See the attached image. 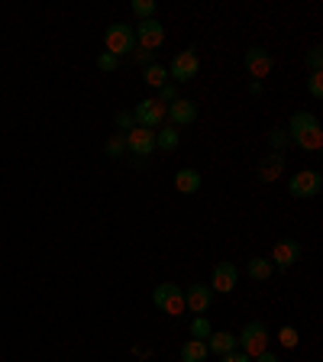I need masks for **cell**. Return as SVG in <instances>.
I'll use <instances>...</instances> for the list:
<instances>
[{
	"instance_id": "4fadbf2b",
	"label": "cell",
	"mask_w": 323,
	"mask_h": 362,
	"mask_svg": "<svg viewBox=\"0 0 323 362\" xmlns=\"http://www.w3.org/2000/svg\"><path fill=\"white\" fill-rule=\"evenodd\" d=\"M165 117L172 120V127H191L197 120V104L188 98H178L165 107Z\"/></svg>"
},
{
	"instance_id": "277c9868",
	"label": "cell",
	"mask_w": 323,
	"mask_h": 362,
	"mask_svg": "<svg viewBox=\"0 0 323 362\" xmlns=\"http://www.w3.org/2000/svg\"><path fill=\"white\" fill-rule=\"evenodd\" d=\"M104 45H107V52L113 55V59H123V55L133 52V45H136V33L129 23H110L104 33Z\"/></svg>"
},
{
	"instance_id": "3957f363",
	"label": "cell",
	"mask_w": 323,
	"mask_h": 362,
	"mask_svg": "<svg viewBox=\"0 0 323 362\" xmlns=\"http://www.w3.org/2000/svg\"><path fill=\"white\" fill-rule=\"evenodd\" d=\"M197 75H201V55H197L194 45H188V49H181L172 59V65H168V81L188 84V81H194Z\"/></svg>"
},
{
	"instance_id": "836d02e7",
	"label": "cell",
	"mask_w": 323,
	"mask_h": 362,
	"mask_svg": "<svg viewBox=\"0 0 323 362\" xmlns=\"http://www.w3.org/2000/svg\"><path fill=\"white\" fill-rule=\"evenodd\" d=\"M249 94H262V81H249Z\"/></svg>"
},
{
	"instance_id": "5b68a950",
	"label": "cell",
	"mask_w": 323,
	"mask_h": 362,
	"mask_svg": "<svg viewBox=\"0 0 323 362\" xmlns=\"http://www.w3.org/2000/svg\"><path fill=\"white\" fill-rule=\"evenodd\" d=\"M323 191V175L317 168H304V172H294L288 178V194L298 197V201H307V197H317Z\"/></svg>"
},
{
	"instance_id": "2e32d148",
	"label": "cell",
	"mask_w": 323,
	"mask_h": 362,
	"mask_svg": "<svg viewBox=\"0 0 323 362\" xmlns=\"http://www.w3.org/2000/svg\"><path fill=\"white\" fill-rule=\"evenodd\" d=\"M204 343H207V349H211L213 356H226V353H233L236 349V333L220 330V333H211Z\"/></svg>"
},
{
	"instance_id": "9c48e42d",
	"label": "cell",
	"mask_w": 323,
	"mask_h": 362,
	"mask_svg": "<svg viewBox=\"0 0 323 362\" xmlns=\"http://www.w3.org/2000/svg\"><path fill=\"white\" fill-rule=\"evenodd\" d=\"M133 33H136V42L143 45L146 52H155L158 45L165 42V26H162L155 16H152V20H139L133 26Z\"/></svg>"
},
{
	"instance_id": "8fae6325",
	"label": "cell",
	"mask_w": 323,
	"mask_h": 362,
	"mask_svg": "<svg viewBox=\"0 0 323 362\" xmlns=\"http://www.w3.org/2000/svg\"><path fill=\"white\" fill-rule=\"evenodd\" d=\"M236 285H240V269H236L233 262H217L211 272V291L213 294H230L236 291Z\"/></svg>"
},
{
	"instance_id": "cb8c5ba5",
	"label": "cell",
	"mask_w": 323,
	"mask_h": 362,
	"mask_svg": "<svg viewBox=\"0 0 323 362\" xmlns=\"http://www.w3.org/2000/svg\"><path fill=\"white\" fill-rule=\"evenodd\" d=\"M269 146H271L275 152L285 149V146H288V133H285V127H275V129H271V133H269Z\"/></svg>"
},
{
	"instance_id": "d6986e66",
	"label": "cell",
	"mask_w": 323,
	"mask_h": 362,
	"mask_svg": "<svg viewBox=\"0 0 323 362\" xmlns=\"http://www.w3.org/2000/svg\"><path fill=\"white\" fill-rule=\"evenodd\" d=\"M207 356H211V349L204 339H188L181 346V362H207Z\"/></svg>"
},
{
	"instance_id": "4316f807",
	"label": "cell",
	"mask_w": 323,
	"mask_h": 362,
	"mask_svg": "<svg viewBox=\"0 0 323 362\" xmlns=\"http://www.w3.org/2000/svg\"><path fill=\"white\" fill-rule=\"evenodd\" d=\"M307 68H310V75H317V71L323 68V49L320 45H314V49L307 52Z\"/></svg>"
},
{
	"instance_id": "603a6c76",
	"label": "cell",
	"mask_w": 323,
	"mask_h": 362,
	"mask_svg": "<svg viewBox=\"0 0 323 362\" xmlns=\"http://www.w3.org/2000/svg\"><path fill=\"white\" fill-rule=\"evenodd\" d=\"M133 13L139 20H152L155 16V0H133Z\"/></svg>"
},
{
	"instance_id": "ffe728a7",
	"label": "cell",
	"mask_w": 323,
	"mask_h": 362,
	"mask_svg": "<svg viewBox=\"0 0 323 362\" xmlns=\"http://www.w3.org/2000/svg\"><path fill=\"white\" fill-rule=\"evenodd\" d=\"M143 81L146 88H162V84H168V68L165 65H158V62H152V65L143 68Z\"/></svg>"
},
{
	"instance_id": "8992f818",
	"label": "cell",
	"mask_w": 323,
	"mask_h": 362,
	"mask_svg": "<svg viewBox=\"0 0 323 362\" xmlns=\"http://www.w3.org/2000/svg\"><path fill=\"white\" fill-rule=\"evenodd\" d=\"M152 304H155L162 314H184V291H181L178 285H172V281H165V285H158L155 291H152Z\"/></svg>"
},
{
	"instance_id": "6da1fadb",
	"label": "cell",
	"mask_w": 323,
	"mask_h": 362,
	"mask_svg": "<svg viewBox=\"0 0 323 362\" xmlns=\"http://www.w3.org/2000/svg\"><path fill=\"white\" fill-rule=\"evenodd\" d=\"M285 133H288V143H294L298 149H304V152H320L323 149V127H320V120H317L310 110L291 113Z\"/></svg>"
},
{
	"instance_id": "e0dca14e",
	"label": "cell",
	"mask_w": 323,
	"mask_h": 362,
	"mask_svg": "<svg viewBox=\"0 0 323 362\" xmlns=\"http://www.w3.org/2000/svg\"><path fill=\"white\" fill-rule=\"evenodd\" d=\"M285 172V158H281V152H271L265 162H259V181H278V175Z\"/></svg>"
},
{
	"instance_id": "d4e9b609",
	"label": "cell",
	"mask_w": 323,
	"mask_h": 362,
	"mask_svg": "<svg viewBox=\"0 0 323 362\" xmlns=\"http://www.w3.org/2000/svg\"><path fill=\"white\" fill-rule=\"evenodd\" d=\"M298 339H301V337H298V330H294V327H281V330H278V343L285 349H294V346H298Z\"/></svg>"
},
{
	"instance_id": "83f0119b",
	"label": "cell",
	"mask_w": 323,
	"mask_h": 362,
	"mask_svg": "<svg viewBox=\"0 0 323 362\" xmlns=\"http://www.w3.org/2000/svg\"><path fill=\"white\" fill-rule=\"evenodd\" d=\"M123 149H127V139H123V133H120V136H113L110 143H107V156H110V158H120V156H123Z\"/></svg>"
},
{
	"instance_id": "30bf717a",
	"label": "cell",
	"mask_w": 323,
	"mask_h": 362,
	"mask_svg": "<svg viewBox=\"0 0 323 362\" xmlns=\"http://www.w3.org/2000/svg\"><path fill=\"white\" fill-rule=\"evenodd\" d=\"M304 256V246L298 240H291V236H288V240H278L275 243V249H271V265H275V269L278 272H285V269H291V265H298V259Z\"/></svg>"
},
{
	"instance_id": "4dcf8cb0",
	"label": "cell",
	"mask_w": 323,
	"mask_h": 362,
	"mask_svg": "<svg viewBox=\"0 0 323 362\" xmlns=\"http://www.w3.org/2000/svg\"><path fill=\"white\" fill-rule=\"evenodd\" d=\"M117 127H120V133H123V129H127V133H129V129L136 127L133 113H129V110H120V113H117Z\"/></svg>"
},
{
	"instance_id": "ba28073f",
	"label": "cell",
	"mask_w": 323,
	"mask_h": 362,
	"mask_svg": "<svg viewBox=\"0 0 323 362\" xmlns=\"http://www.w3.org/2000/svg\"><path fill=\"white\" fill-rule=\"evenodd\" d=\"M242 65H246V71L256 78V81H262V78H269L275 59H271V52L265 49V45H249L246 55H242Z\"/></svg>"
},
{
	"instance_id": "f546056e",
	"label": "cell",
	"mask_w": 323,
	"mask_h": 362,
	"mask_svg": "<svg viewBox=\"0 0 323 362\" xmlns=\"http://www.w3.org/2000/svg\"><path fill=\"white\" fill-rule=\"evenodd\" d=\"M117 65H120V59H113L110 52H100L98 55V68H100V71H117Z\"/></svg>"
},
{
	"instance_id": "f1b7e54d",
	"label": "cell",
	"mask_w": 323,
	"mask_h": 362,
	"mask_svg": "<svg viewBox=\"0 0 323 362\" xmlns=\"http://www.w3.org/2000/svg\"><path fill=\"white\" fill-rule=\"evenodd\" d=\"M307 90H310V98H314V100L323 98V75H320V71L307 78Z\"/></svg>"
},
{
	"instance_id": "1f68e13d",
	"label": "cell",
	"mask_w": 323,
	"mask_h": 362,
	"mask_svg": "<svg viewBox=\"0 0 323 362\" xmlns=\"http://www.w3.org/2000/svg\"><path fill=\"white\" fill-rule=\"evenodd\" d=\"M220 362H252L242 349H233V353H226V356H220Z\"/></svg>"
},
{
	"instance_id": "d6a6232c",
	"label": "cell",
	"mask_w": 323,
	"mask_h": 362,
	"mask_svg": "<svg viewBox=\"0 0 323 362\" xmlns=\"http://www.w3.org/2000/svg\"><path fill=\"white\" fill-rule=\"evenodd\" d=\"M252 362H278V356H275V353H269V349H265V353H259Z\"/></svg>"
},
{
	"instance_id": "7c38bea8",
	"label": "cell",
	"mask_w": 323,
	"mask_h": 362,
	"mask_svg": "<svg viewBox=\"0 0 323 362\" xmlns=\"http://www.w3.org/2000/svg\"><path fill=\"white\" fill-rule=\"evenodd\" d=\"M127 149L133 152V156H139V158H146V156H152L155 152V133L152 129H143V127H133L127 136Z\"/></svg>"
},
{
	"instance_id": "52a82bcc",
	"label": "cell",
	"mask_w": 323,
	"mask_h": 362,
	"mask_svg": "<svg viewBox=\"0 0 323 362\" xmlns=\"http://www.w3.org/2000/svg\"><path fill=\"white\" fill-rule=\"evenodd\" d=\"M133 120H136V127H143V129H152L155 133L162 123H165V107L158 104L155 98H146V100H139V104L133 107Z\"/></svg>"
},
{
	"instance_id": "ac0fdd59",
	"label": "cell",
	"mask_w": 323,
	"mask_h": 362,
	"mask_svg": "<svg viewBox=\"0 0 323 362\" xmlns=\"http://www.w3.org/2000/svg\"><path fill=\"white\" fill-rule=\"evenodd\" d=\"M246 272H249V279L252 281H269L271 272H275V265H271L269 256H252L249 265H246Z\"/></svg>"
},
{
	"instance_id": "484cf974",
	"label": "cell",
	"mask_w": 323,
	"mask_h": 362,
	"mask_svg": "<svg viewBox=\"0 0 323 362\" xmlns=\"http://www.w3.org/2000/svg\"><path fill=\"white\" fill-rule=\"evenodd\" d=\"M158 104H162V107H168V104H172V100H178V88H175V84L172 81H168V84H162V88H158Z\"/></svg>"
},
{
	"instance_id": "7a4b0ae2",
	"label": "cell",
	"mask_w": 323,
	"mask_h": 362,
	"mask_svg": "<svg viewBox=\"0 0 323 362\" xmlns=\"http://www.w3.org/2000/svg\"><path fill=\"white\" fill-rule=\"evenodd\" d=\"M269 339H271L269 337V327H265L262 320H249V324L236 333V349H242L249 359H256L259 353H265V349H269Z\"/></svg>"
},
{
	"instance_id": "5bb4252c",
	"label": "cell",
	"mask_w": 323,
	"mask_h": 362,
	"mask_svg": "<svg viewBox=\"0 0 323 362\" xmlns=\"http://www.w3.org/2000/svg\"><path fill=\"white\" fill-rule=\"evenodd\" d=\"M213 304V291L211 285H191L184 291V310H194V314H204V310H211Z\"/></svg>"
},
{
	"instance_id": "44dd1931",
	"label": "cell",
	"mask_w": 323,
	"mask_h": 362,
	"mask_svg": "<svg viewBox=\"0 0 323 362\" xmlns=\"http://www.w3.org/2000/svg\"><path fill=\"white\" fill-rule=\"evenodd\" d=\"M178 143H181V136H178V129H175V127H158L155 129V149L175 152V149H178Z\"/></svg>"
},
{
	"instance_id": "9a60e30c",
	"label": "cell",
	"mask_w": 323,
	"mask_h": 362,
	"mask_svg": "<svg viewBox=\"0 0 323 362\" xmlns=\"http://www.w3.org/2000/svg\"><path fill=\"white\" fill-rule=\"evenodd\" d=\"M201 185H204V178L197 168H178V172H175V191H178V194H197Z\"/></svg>"
},
{
	"instance_id": "7402d4cb",
	"label": "cell",
	"mask_w": 323,
	"mask_h": 362,
	"mask_svg": "<svg viewBox=\"0 0 323 362\" xmlns=\"http://www.w3.org/2000/svg\"><path fill=\"white\" fill-rule=\"evenodd\" d=\"M213 333V327H211V320L204 314H197L194 320H191V339H207Z\"/></svg>"
}]
</instances>
